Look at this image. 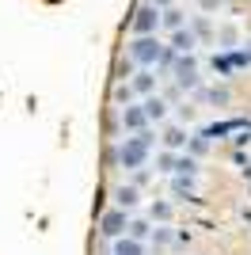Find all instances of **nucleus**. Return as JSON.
I'll return each instance as SVG.
<instances>
[{
    "mask_svg": "<svg viewBox=\"0 0 251 255\" xmlns=\"http://www.w3.org/2000/svg\"><path fill=\"white\" fill-rule=\"evenodd\" d=\"M148 152H152V133L141 129V133L118 141L115 149H111V164H118V168H126V171H141L148 164Z\"/></svg>",
    "mask_w": 251,
    "mask_h": 255,
    "instance_id": "1",
    "label": "nucleus"
},
{
    "mask_svg": "<svg viewBox=\"0 0 251 255\" xmlns=\"http://www.w3.org/2000/svg\"><path fill=\"white\" fill-rule=\"evenodd\" d=\"M164 53H167V46H160L156 34H145V38H133V42H129V61L141 65V69L160 65V61H164Z\"/></svg>",
    "mask_w": 251,
    "mask_h": 255,
    "instance_id": "2",
    "label": "nucleus"
},
{
    "mask_svg": "<svg viewBox=\"0 0 251 255\" xmlns=\"http://www.w3.org/2000/svg\"><path fill=\"white\" fill-rule=\"evenodd\" d=\"M160 27H164V11L156 8V4H141V8L129 15V31H133V38H145V34H156Z\"/></svg>",
    "mask_w": 251,
    "mask_h": 255,
    "instance_id": "3",
    "label": "nucleus"
},
{
    "mask_svg": "<svg viewBox=\"0 0 251 255\" xmlns=\"http://www.w3.org/2000/svg\"><path fill=\"white\" fill-rule=\"evenodd\" d=\"M129 210H103V217H99V236H107V240H122V236H129V217H126Z\"/></svg>",
    "mask_w": 251,
    "mask_h": 255,
    "instance_id": "4",
    "label": "nucleus"
},
{
    "mask_svg": "<svg viewBox=\"0 0 251 255\" xmlns=\"http://www.w3.org/2000/svg\"><path fill=\"white\" fill-rule=\"evenodd\" d=\"M171 73H175L179 92H194V88H198V61H194V53H179V61L171 65Z\"/></svg>",
    "mask_w": 251,
    "mask_h": 255,
    "instance_id": "5",
    "label": "nucleus"
},
{
    "mask_svg": "<svg viewBox=\"0 0 251 255\" xmlns=\"http://www.w3.org/2000/svg\"><path fill=\"white\" fill-rule=\"evenodd\" d=\"M148 122H152V118H148L145 103H129V107H122V115H118V126L129 129V133H141Z\"/></svg>",
    "mask_w": 251,
    "mask_h": 255,
    "instance_id": "6",
    "label": "nucleus"
},
{
    "mask_svg": "<svg viewBox=\"0 0 251 255\" xmlns=\"http://www.w3.org/2000/svg\"><path fill=\"white\" fill-rule=\"evenodd\" d=\"M156 80L160 76L152 73V69H137V73L129 76V88H133V96L148 99V96H156Z\"/></svg>",
    "mask_w": 251,
    "mask_h": 255,
    "instance_id": "7",
    "label": "nucleus"
},
{
    "mask_svg": "<svg viewBox=\"0 0 251 255\" xmlns=\"http://www.w3.org/2000/svg\"><path fill=\"white\" fill-rule=\"evenodd\" d=\"M240 65H248V50L236 53V50H225V53H213V73L229 76L232 69H240Z\"/></svg>",
    "mask_w": 251,
    "mask_h": 255,
    "instance_id": "8",
    "label": "nucleus"
},
{
    "mask_svg": "<svg viewBox=\"0 0 251 255\" xmlns=\"http://www.w3.org/2000/svg\"><path fill=\"white\" fill-rule=\"evenodd\" d=\"M194 46H198V34L190 31V27H183V31L171 34V50L175 53H194Z\"/></svg>",
    "mask_w": 251,
    "mask_h": 255,
    "instance_id": "9",
    "label": "nucleus"
},
{
    "mask_svg": "<svg viewBox=\"0 0 251 255\" xmlns=\"http://www.w3.org/2000/svg\"><path fill=\"white\" fill-rule=\"evenodd\" d=\"M137 198H141V194H137L133 183H126V187H118V191H115V206H118V210H133Z\"/></svg>",
    "mask_w": 251,
    "mask_h": 255,
    "instance_id": "10",
    "label": "nucleus"
},
{
    "mask_svg": "<svg viewBox=\"0 0 251 255\" xmlns=\"http://www.w3.org/2000/svg\"><path fill=\"white\" fill-rule=\"evenodd\" d=\"M187 129H179V126H167L164 129V149H171V152H175V149H187Z\"/></svg>",
    "mask_w": 251,
    "mask_h": 255,
    "instance_id": "11",
    "label": "nucleus"
},
{
    "mask_svg": "<svg viewBox=\"0 0 251 255\" xmlns=\"http://www.w3.org/2000/svg\"><path fill=\"white\" fill-rule=\"evenodd\" d=\"M111 255H145V244L133 240V236H122V240H115V252Z\"/></svg>",
    "mask_w": 251,
    "mask_h": 255,
    "instance_id": "12",
    "label": "nucleus"
},
{
    "mask_svg": "<svg viewBox=\"0 0 251 255\" xmlns=\"http://www.w3.org/2000/svg\"><path fill=\"white\" fill-rule=\"evenodd\" d=\"M141 103H145V111H148L152 122H164V118H167V103L160 96H148V99H141Z\"/></svg>",
    "mask_w": 251,
    "mask_h": 255,
    "instance_id": "13",
    "label": "nucleus"
},
{
    "mask_svg": "<svg viewBox=\"0 0 251 255\" xmlns=\"http://www.w3.org/2000/svg\"><path fill=\"white\" fill-rule=\"evenodd\" d=\"M183 15H187L183 8H167V11H164V27H167L171 34H175V31H183Z\"/></svg>",
    "mask_w": 251,
    "mask_h": 255,
    "instance_id": "14",
    "label": "nucleus"
},
{
    "mask_svg": "<svg viewBox=\"0 0 251 255\" xmlns=\"http://www.w3.org/2000/svg\"><path fill=\"white\" fill-rule=\"evenodd\" d=\"M152 233H156V229L148 221H129V236H133V240H145V236H152Z\"/></svg>",
    "mask_w": 251,
    "mask_h": 255,
    "instance_id": "15",
    "label": "nucleus"
},
{
    "mask_svg": "<svg viewBox=\"0 0 251 255\" xmlns=\"http://www.w3.org/2000/svg\"><path fill=\"white\" fill-rule=\"evenodd\" d=\"M148 217H152V221H167V217H171V206L167 202H152L148 206Z\"/></svg>",
    "mask_w": 251,
    "mask_h": 255,
    "instance_id": "16",
    "label": "nucleus"
},
{
    "mask_svg": "<svg viewBox=\"0 0 251 255\" xmlns=\"http://www.w3.org/2000/svg\"><path fill=\"white\" fill-rule=\"evenodd\" d=\"M206 99H209V103H229V92H225V88H209Z\"/></svg>",
    "mask_w": 251,
    "mask_h": 255,
    "instance_id": "17",
    "label": "nucleus"
},
{
    "mask_svg": "<svg viewBox=\"0 0 251 255\" xmlns=\"http://www.w3.org/2000/svg\"><path fill=\"white\" fill-rule=\"evenodd\" d=\"M129 96H133V88H129V84H118L115 88V99H118V103H122V99L129 103Z\"/></svg>",
    "mask_w": 251,
    "mask_h": 255,
    "instance_id": "18",
    "label": "nucleus"
},
{
    "mask_svg": "<svg viewBox=\"0 0 251 255\" xmlns=\"http://www.w3.org/2000/svg\"><path fill=\"white\" fill-rule=\"evenodd\" d=\"M152 240H156V244H171V229H156Z\"/></svg>",
    "mask_w": 251,
    "mask_h": 255,
    "instance_id": "19",
    "label": "nucleus"
},
{
    "mask_svg": "<svg viewBox=\"0 0 251 255\" xmlns=\"http://www.w3.org/2000/svg\"><path fill=\"white\" fill-rule=\"evenodd\" d=\"M145 4H156L160 11H167V8H171V0H145Z\"/></svg>",
    "mask_w": 251,
    "mask_h": 255,
    "instance_id": "20",
    "label": "nucleus"
}]
</instances>
